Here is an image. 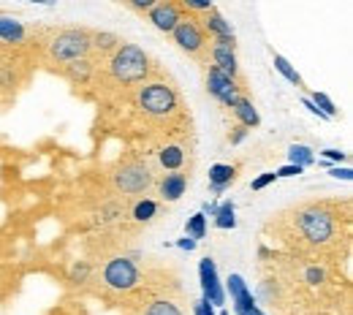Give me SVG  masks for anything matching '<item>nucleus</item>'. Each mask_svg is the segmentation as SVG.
<instances>
[{"instance_id": "nucleus-1", "label": "nucleus", "mask_w": 353, "mask_h": 315, "mask_svg": "<svg viewBox=\"0 0 353 315\" xmlns=\"http://www.w3.org/2000/svg\"><path fill=\"white\" fill-rule=\"evenodd\" d=\"M337 215H332L326 207H307V210H299L296 212V220H293V231L299 229V242L307 244V247H318V250H326L334 244L337 239Z\"/></svg>"}, {"instance_id": "nucleus-2", "label": "nucleus", "mask_w": 353, "mask_h": 315, "mask_svg": "<svg viewBox=\"0 0 353 315\" xmlns=\"http://www.w3.org/2000/svg\"><path fill=\"white\" fill-rule=\"evenodd\" d=\"M109 71L120 84H136V81L147 77L149 60L136 44H120L114 58H112V63H109Z\"/></svg>"}, {"instance_id": "nucleus-3", "label": "nucleus", "mask_w": 353, "mask_h": 315, "mask_svg": "<svg viewBox=\"0 0 353 315\" xmlns=\"http://www.w3.org/2000/svg\"><path fill=\"white\" fill-rule=\"evenodd\" d=\"M139 106L149 117H169V114H174V109H180L177 92L163 81H149L141 87Z\"/></svg>"}, {"instance_id": "nucleus-4", "label": "nucleus", "mask_w": 353, "mask_h": 315, "mask_svg": "<svg viewBox=\"0 0 353 315\" xmlns=\"http://www.w3.org/2000/svg\"><path fill=\"white\" fill-rule=\"evenodd\" d=\"M49 52L55 60L60 63H73V60H84V55L90 52V33L84 30H63L55 36V41L49 44Z\"/></svg>"}, {"instance_id": "nucleus-5", "label": "nucleus", "mask_w": 353, "mask_h": 315, "mask_svg": "<svg viewBox=\"0 0 353 315\" xmlns=\"http://www.w3.org/2000/svg\"><path fill=\"white\" fill-rule=\"evenodd\" d=\"M104 283L114 291H131L139 283V269L131 258H112L104 269Z\"/></svg>"}, {"instance_id": "nucleus-6", "label": "nucleus", "mask_w": 353, "mask_h": 315, "mask_svg": "<svg viewBox=\"0 0 353 315\" xmlns=\"http://www.w3.org/2000/svg\"><path fill=\"white\" fill-rule=\"evenodd\" d=\"M171 36H174V41H177L188 55H202L204 49H210V41H207L202 25H199L196 19H191V16H182L180 25L171 30Z\"/></svg>"}, {"instance_id": "nucleus-7", "label": "nucleus", "mask_w": 353, "mask_h": 315, "mask_svg": "<svg viewBox=\"0 0 353 315\" xmlns=\"http://www.w3.org/2000/svg\"><path fill=\"white\" fill-rule=\"evenodd\" d=\"M236 38H212L210 55H212V68H217L220 74L228 79H239V63H236Z\"/></svg>"}, {"instance_id": "nucleus-8", "label": "nucleus", "mask_w": 353, "mask_h": 315, "mask_svg": "<svg viewBox=\"0 0 353 315\" xmlns=\"http://www.w3.org/2000/svg\"><path fill=\"white\" fill-rule=\"evenodd\" d=\"M149 182H152V174H149V168L144 163H128L114 174V188L120 193H128V196L131 193H144L149 188Z\"/></svg>"}, {"instance_id": "nucleus-9", "label": "nucleus", "mask_w": 353, "mask_h": 315, "mask_svg": "<svg viewBox=\"0 0 353 315\" xmlns=\"http://www.w3.org/2000/svg\"><path fill=\"white\" fill-rule=\"evenodd\" d=\"M239 84L234 81V79H228L226 74H220L217 68H212L210 66V71H207V92H210L212 98H217L223 106H234L236 103V98H239Z\"/></svg>"}, {"instance_id": "nucleus-10", "label": "nucleus", "mask_w": 353, "mask_h": 315, "mask_svg": "<svg viewBox=\"0 0 353 315\" xmlns=\"http://www.w3.org/2000/svg\"><path fill=\"white\" fill-rule=\"evenodd\" d=\"M199 277H202V288H204V297H202V299H207L212 307L226 305V291H223V286H220L217 266H215L212 258H202V264H199Z\"/></svg>"}, {"instance_id": "nucleus-11", "label": "nucleus", "mask_w": 353, "mask_h": 315, "mask_svg": "<svg viewBox=\"0 0 353 315\" xmlns=\"http://www.w3.org/2000/svg\"><path fill=\"white\" fill-rule=\"evenodd\" d=\"M180 19H182V11H180V5H174V3H155V5L149 8V22H152L158 30H163V33H171V30L180 25Z\"/></svg>"}, {"instance_id": "nucleus-12", "label": "nucleus", "mask_w": 353, "mask_h": 315, "mask_svg": "<svg viewBox=\"0 0 353 315\" xmlns=\"http://www.w3.org/2000/svg\"><path fill=\"white\" fill-rule=\"evenodd\" d=\"M226 288H228V294H231L234 310H250V307H258L256 299H253V294L247 291V286H245V280H242L239 275H228Z\"/></svg>"}, {"instance_id": "nucleus-13", "label": "nucleus", "mask_w": 353, "mask_h": 315, "mask_svg": "<svg viewBox=\"0 0 353 315\" xmlns=\"http://www.w3.org/2000/svg\"><path fill=\"white\" fill-rule=\"evenodd\" d=\"M236 179V166H226V163H215L210 168V190L215 196H220L226 188H231V182Z\"/></svg>"}, {"instance_id": "nucleus-14", "label": "nucleus", "mask_w": 353, "mask_h": 315, "mask_svg": "<svg viewBox=\"0 0 353 315\" xmlns=\"http://www.w3.org/2000/svg\"><path fill=\"white\" fill-rule=\"evenodd\" d=\"M202 22H204V27L210 30L212 38H234V30H231V25L223 19V14H220L215 5H212L207 14H204V19H202Z\"/></svg>"}, {"instance_id": "nucleus-15", "label": "nucleus", "mask_w": 353, "mask_h": 315, "mask_svg": "<svg viewBox=\"0 0 353 315\" xmlns=\"http://www.w3.org/2000/svg\"><path fill=\"white\" fill-rule=\"evenodd\" d=\"M234 109V114H236V120H239V125L242 128H258V123H261V117H258V112H256V106L247 101V98H236V103L231 106Z\"/></svg>"}, {"instance_id": "nucleus-16", "label": "nucleus", "mask_w": 353, "mask_h": 315, "mask_svg": "<svg viewBox=\"0 0 353 315\" xmlns=\"http://www.w3.org/2000/svg\"><path fill=\"white\" fill-rule=\"evenodd\" d=\"M185 188H188L185 174H166V179L160 182V196H163L166 201H177V199L185 193Z\"/></svg>"}, {"instance_id": "nucleus-17", "label": "nucleus", "mask_w": 353, "mask_h": 315, "mask_svg": "<svg viewBox=\"0 0 353 315\" xmlns=\"http://www.w3.org/2000/svg\"><path fill=\"white\" fill-rule=\"evenodd\" d=\"M22 36H25V27H22V22H16V19H0V41H8V44H16V41H22Z\"/></svg>"}, {"instance_id": "nucleus-18", "label": "nucleus", "mask_w": 353, "mask_h": 315, "mask_svg": "<svg viewBox=\"0 0 353 315\" xmlns=\"http://www.w3.org/2000/svg\"><path fill=\"white\" fill-rule=\"evenodd\" d=\"M288 158H291V163H293V166H299V168H307V166H313V163H315L313 150H310V147H304V144H291V147H288Z\"/></svg>"}, {"instance_id": "nucleus-19", "label": "nucleus", "mask_w": 353, "mask_h": 315, "mask_svg": "<svg viewBox=\"0 0 353 315\" xmlns=\"http://www.w3.org/2000/svg\"><path fill=\"white\" fill-rule=\"evenodd\" d=\"M215 226H217V229H223V231H228V229H234V226H236L234 204H231V201H226V204H220V207H217V212H215Z\"/></svg>"}, {"instance_id": "nucleus-20", "label": "nucleus", "mask_w": 353, "mask_h": 315, "mask_svg": "<svg viewBox=\"0 0 353 315\" xmlns=\"http://www.w3.org/2000/svg\"><path fill=\"white\" fill-rule=\"evenodd\" d=\"M185 236H191V239H204L207 236V218L199 212V215H193L188 223H185Z\"/></svg>"}, {"instance_id": "nucleus-21", "label": "nucleus", "mask_w": 353, "mask_h": 315, "mask_svg": "<svg viewBox=\"0 0 353 315\" xmlns=\"http://www.w3.org/2000/svg\"><path fill=\"white\" fill-rule=\"evenodd\" d=\"M182 160H185V153H182L180 147H166V150L160 153V166H163V168L177 171V168L182 166Z\"/></svg>"}, {"instance_id": "nucleus-22", "label": "nucleus", "mask_w": 353, "mask_h": 315, "mask_svg": "<svg viewBox=\"0 0 353 315\" xmlns=\"http://www.w3.org/2000/svg\"><path fill=\"white\" fill-rule=\"evenodd\" d=\"M275 68H278V71H280L282 77L288 79L291 84H296V87H304V79L296 74V68H293V66H291V63H288L282 55H275Z\"/></svg>"}, {"instance_id": "nucleus-23", "label": "nucleus", "mask_w": 353, "mask_h": 315, "mask_svg": "<svg viewBox=\"0 0 353 315\" xmlns=\"http://www.w3.org/2000/svg\"><path fill=\"white\" fill-rule=\"evenodd\" d=\"M117 44H120V38L114 33H95V36H90V47H95L101 52H112Z\"/></svg>"}, {"instance_id": "nucleus-24", "label": "nucleus", "mask_w": 353, "mask_h": 315, "mask_svg": "<svg viewBox=\"0 0 353 315\" xmlns=\"http://www.w3.org/2000/svg\"><path fill=\"white\" fill-rule=\"evenodd\" d=\"M310 101H313V106H315L318 112H324L329 120H332V117H337V106H334V101H332L326 92H313V98H310Z\"/></svg>"}, {"instance_id": "nucleus-25", "label": "nucleus", "mask_w": 353, "mask_h": 315, "mask_svg": "<svg viewBox=\"0 0 353 315\" xmlns=\"http://www.w3.org/2000/svg\"><path fill=\"white\" fill-rule=\"evenodd\" d=\"M155 212H158V204H155V201H149V199H144V201H139V204L134 207V220L147 223V220H152V218H155Z\"/></svg>"}, {"instance_id": "nucleus-26", "label": "nucleus", "mask_w": 353, "mask_h": 315, "mask_svg": "<svg viewBox=\"0 0 353 315\" xmlns=\"http://www.w3.org/2000/svg\"><path fill=\"white\" fill-rule=\"evenodd\" d=\"M90 71H93V66L87 63V60H73V63H69V74L73 81H84V79L90 77Z\"/></svg>"}, {"instance_id": "nucleus-27", "label": "nucleus", "mask_w": 353, "mask_h": 315, "mask_svg": "<svg viewBox=\"0 0 353 315\" xmlns=\"http://www.w3.org/2000/svg\"><path fill=\"white\" fill-rule=\"evenodd\" d=\"M144 315H182V313H180L177 305H171V302H152L149 310Z\"/></svg>"}, {"instance_id": "nucleus-28", "label": "nucleus", "mask_w": 353, "mask_h": 315, "mask_svg": "<svg viewBox=\"0 0 353 315\" xmlns=\"http://www.w3.org/2000/svg\"><path fill=\"white\" fill-rule=\"evenodd\" d=\"M278 179V174L275 171H267V174H258L256 179H253V190H264L267 185H272Z\"/></svg>"}, {"instance_id": "nucleus-29", "label": "nucleus", "mask_w": 353, "mask_h": 315, "mask_svg": "<svg viewBox=\"0 0 353 315\" xmlns=\"http://www.w3.org/2000/svg\"><path fill=\"white\" fill-rule=\"evenodd\" d=\"M185 8L188 11H199V14H207L212 8L210 0H185Z\"/></svg>"}, {"instance_id": "nucleus-30", "label": "nucleus", "mask_w": 353, "mask_h": 315, "mask_svg": "<svg viewBox=\"0 0 353 315\" xmlns=\"http://www.w3.org/2000/svg\"><path fill=\"white\" fill-rule=\"evenodd\" d=\"M329 174H332L334 179H345V182H351V179H353V171L348 168V166H334Z\"/></svg>"}, {"instance_id": "nucleus-31", "label": "nucleus", "mask_w": 353, "mask_h": 315, "mask_svg": "<svg viewBox=\"0 0 353 315\" xmlns=\"http://www.w3.org/2000/svg\"><path fill=\"white\" fill-rule=\"evenodd\" d=\"M324 158L340 166V163H345V160H348V153H343V150H324Z\"/></svg>"}, {"instance_id": "nucleus-32", "label": "nucleus", "mask_w": 353, "mask_h": 315, "mask_svg": "<svg viewBox=\"0 0 353 315\" xmlns=\"http://www.w3.org/2000/svg\"><path fill=\"white\" fill-rule=\"evenodd\" d=\"M193 315H215V310H212V305L207 299H199V302L193 305Z\"/></svg>"}, {"instance_id": "nucleus-33", "label": "nucleus", "mask_w": 353, "mask_h": 315, "mask_svg": "<svg viewBox=\"0 0 353 315\" xmlns=\"http://www.w3.org/2000/svg\"><path fill=\"white\" fill-rule=\"evenodd\" d=\"M302 171H304V168H299V166L288 163V166H280L275 174H278V177H296V174H302Z\"/></svg>"}, {"instance_id": "nucleus-34", "label": "nucleus", "mask_w": 353, "mask_h": 315, "mask_svg": "<svg viewBox=\"0 0 353 315\" xmlns=\"http://www.w3.org/2000/svg\"><path fill=\"white\" fill-rule=\"evenodd\" d=\"M245 136H247V128L236 125V128H234V134L228 136V142H231V144H239V142H245Z\"/></svg>"}, {"instance_id": "nucleus-35", "label": "nucleus", "mask_w": 353, "mask_h": 315, "mask_svg": "<svg viewBox=\"0 0 353 315\" xmlns=\"http://www.w3.org/2000/svg\"><path fill=\"white\" fill-rule=\"evenodd\" d=\"M177 244H180L182 250H188V253H191V250H196V239H191V236H182Z\"/></svg>"}, {"instance_id": "nucleus-36", "label": "nucleus", "mask_w": 353, "mask_h": 315, "mask_svg": "<svg viewBox=\"0 0 353 315\" xmlns=\"http://www.w3.org/2000/svg\"><path fill=\"white\" fill-rule=\"evenodd\" d=\"M87 272H90V269H87V264L76 266V269H73V280H84V277H87Z\"/></svg>"}, {"instance_id": "nucleus-37", "label": "nucleus", "mask_w": 353, "mask_h": 315, "mask_svg": "<svg viewBox=\"0 0 353 315\" xmlns=\"http://www.w3.org/2000/svg\"><path fill=\"white\" fill-rule=\"evenodd\" d=\"M236 315H264L258 307H250V310H236Z\"/></svg>"}, {"instance_id": "nucleus-38", "label": "nucleus", "mask_w": 353, "mask_h": 315, "mask_svg": "<svg viewBox=\"0 0 353 315\" xmlns=\"http://www.w3.org/2000/svg\"><path fill=\"white\" fill-rule=\"evenodd\" d=\"M220 315H228V313H226V310H223V313H220Z\"/></svg>"}]
</instances>
